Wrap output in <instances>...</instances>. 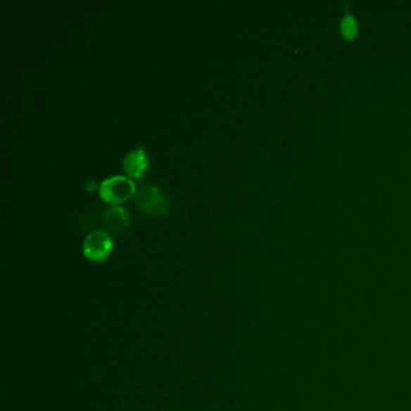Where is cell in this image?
Segmentation results:
<instances>
[{"label": "cell", "mask_w": 411, "mask_h": 411, "mask_svg": "<svg viewBox=\"0 0 411 411\" xmlns=\"http://www.w3.org/2000/svg\"><path fill=\"white\" fill-rule=\"evenodd\" d=\"M137 191L135 184L129 177L116 175L108 177L99 186V194L104 202L118 206L133 197Z\"/></svg>", "instance_id": "7a4b0ae2"}, {"label": "cell", "mask_w": 411, "mask_h": 411, "mask_svg": "<svg viewBox=\"0 0 411 411\" xmlns=\"http://www.w3.org/2000/svg\"><path fill=\"white\" fill-rule=\"evenodd\" d=\"M122 167L123 172H126L128 177L133 179H140L143 177L144 172L148 167V157L145 151V147L141 145L128 152L122 160Z\"/></svg>", "instance_id": "277c9868"}, {"label": "cell", "mask_w": 411, "mask_h": 411, "mask_svg": "<svg viewBox=\"0 0 411 411\" xmlns=\"http://www.w3.org/2000/svg\"><path fill=\"white\" fill-rule=\"evenodd\" d=\"M341 28H343V33L348 38H351L357 32L356 21L351 16L345 17L343 23H341Z\"/></svg>", "instance_id": "8992f818"}, {"label": "cell", "mask_w": 411, "mask_h": 411, "mask_svg": "<svg viewBox=\"0 0 411 411\" xmlns=\"http://www.w3.org/2000/svg\"><path fill=\"white\" fill-rule=\"evenodd\" d=\"M113 241L111 235L105 231H93L84 241V255L92 262L106 260L113 251Z\"/></svg>", "instance_id": "3957f363"}, {"label": "cell", "mask_w": 411, "mask_h": 411, "mask_svg": "<svg viewBox=\"0 0 411 411\" xmlns=\"http://www.w3.org/2000/svg\"><path fill=\"white\" fill-rule=\"evenodd\" d=\"M97 189V184L94 180H89L86 182V189L87 192H92L93 189Z\"/></svg>", "instance_id": "52a82bcc"}, {"label": "cell", "mask_w": 411, "mask_h": 411, "mask_svg": "<svg viewBox=\"0 0 411 411\" xmlns=\"http://www.w3.org/2000/svg\"><path fill=\"white\" fill-rule=\"evenodd\" d=\"M103 225L108 231L113 232L115 234H121L129 227V214L122 206H111L103 213Z\"/></svg>", "instance_id": "5b68a950"}, {"label": "cell", "mask_w": 411, "mask_h": 411, "mask_svg": "<svg viewBox=\"0 0 411 411\" xmlns=\"http://www.w3.org/2000/svg\"><path fill=\"white\" fill-rule=\"evenodd\" d=\"M134 206L141 214L150 217H163L168 214V201L165 194L153 185L140 186L135 191Z\"/></svg>", "instance_id": "6da1fadb"}]
</instances>
